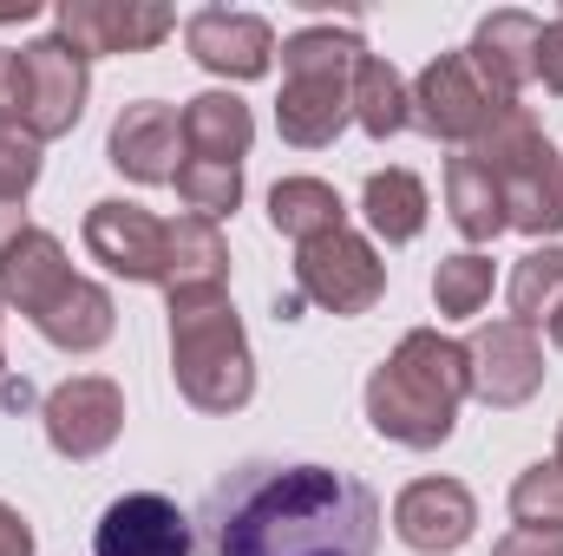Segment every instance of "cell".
I'll list each match as a JSON object with an SVG mask.
<instances>
[{"instance_id": "obj_1", "label": "cell", "mask_w": 563, "mask_h": 556, "mask_svg": "<svg viewBox=\"0 0 563 556\" xmlns=\"http://www.w3.org/2000/svg\"><path fill=\"white\" fill-rule=\"evenodd\" d=\"M380 498L334 465L250 458L210 485L197 511L203 556H374Z\"/></svg>"}, {"instance_id": "obj_2", "label": "cell", "mask_w": 563, "mask_h": 556, "mask_svg": "<svg viewBox=\"0 0 563 556\" xmlns=\"http://www.w3.org/2000/svg\"><path fill=\"white\" fill-rule=\"evenodd\" d=\"M465 400H472L465 347L439 327L400 334V347L367 374V425L387 445H407V452H439L452 438Z\"/></svg>"}, {"instance_id": "obj_3", "label": "cell", "mask_w": 563, "mask_h": 556, "mask_svg": "<svg viewBox=\"0 0 563 556\" xmlns=\"http://www.w3.org/2000/svg\"><path fill=\"white\" fill-rule=\"evenodd\" d=\"M361 33L354 20L341 26H301L282 40V99H276V132L295 151H321L347 132L354 119V66H361Z\"/></svg>"}, {"instance_id": "obj_4", "label": "cell", "mask_w": 563, "mask_h": 556, "mask_svg": "<svg viewBox=\"0 0 563 556\" xmlns=\"http://www.w3.org/2000/svg\"><path fill=\"white\" fill-rule=\"evenodd\" d=\"M170 380L197 413H243L256 400V360L230 294L170 301Z\"/></svg>"}, {"instance_id": "obj_5", "label": "cell", "mask_w": 563, "mask_h": 556, "mask_svg": "<svg viewBox=\"0 0 563 556\" xmlns=\"http://www.w3.org/2000/svg\"><path fill=\"white\" fill-rule=\"evenodd\" d=\"M472 157L498 177L505 190V223L525 236H558L563 230V157L551 151L544 125L531 119V105H511L485 138L472 144Z\"/></svg>"}, {"instance_id": "obj_6", "label": "cell", "mask_w": 563, "mask_h": 556, "mask_svg": "<svg viewBox=\"0 0 563 556\" xmlns=\"http://www.w3.org/2000/svg\"><path fill=\"white\" fill-rule=\"evenodd\" d=\"M86 92H92V73L66 40H33L13 53V119L40 144L66 138L86 119Z\"/></svg>"}, {"instance_id": "obj_7", "label": "cell", "mask_w": 563, "mask_h": 556, "mask_svg": "<svg viewBox=\"0 0 563 556\" xmlns=\"http://www.w3.org/2000/svg\"><path fill=\"white\" fill-rule=\"evenodd\" d=\"M407 99H413V125H420L432 144H478L511 105H518V99H498V92L472 73L465 53H439L420 79L407 86Z\"/></svg>"}, {"instance_id": "obj_8", "label": "cell", "mask_w": 563, "mask_h": 556, "mask_svg": "<svg viewBox=\"0 0 563 556\" xmlns=\"http://www.w3.org/2000/svg\"><path fill=\"white\" fill-rule=\"evenodd\" d=\"M295 294L328 308V314H367L387 294V263L374 256L367 236L354 230H328L314 243L295 249Z\"/></svg>"}, {"instance_id": "obj_9", "label": "cell", "mask_w": 563, "mask_h": 556, "mask_svg": "<svg viewBox=\"0 0 563 556\" xmlns=\"http://www.w3.org/2000/svg\"><path fill=\"white\" fill-rule=\"evenodd\" d=\"M459 347H465L472 400H485L492 413H518L525 400H538V387H544V341H538V327L505 314V321L472 327V341H459Z\"/></svg>"}, {"instance_id": "obj_10", "label": "cell", "mask_w": 563, "mask_h": 556, "mask_svg": "<svg viewBox=\"0 0 563 556\" xmlns=\"http://www.w3.org/2000/svg\"><path fill=\"white\" fill-rule=\"evenodd\" d=\"M170 26L177 13L157 0H59L53 7V40H66L86 66L106 53H151Z\"/></svg>"}, {"instance_id": "obj_11", "label": "cell", "mask_w": 563, "mask_h": 556, "mask_svg": "<svg viewBox=\"0 0 563 556\" xmlns=\"http://www.w3.org/2000/svg\"><path fill=\"white\" fill-rule=\"evenodd\" d=\"M40 419H46V445L59 458H73V465H86V458H99V452L119 445V432H125V393L106 374H73L66 387L46 393Z\"/></svg>"}, {"instance_id": "obj_12", "label": "cell", "mask_w": 563, "mask_h": 556, "mask_svg": "<svg viewBox=\"0 0 563 556\" xmlns=\"http://www.w3.org/2000/svg\"><path fill=\"white\" fill-rule=\"evenodd\" d=\"M86 249L92 263H106L112 276L125 281H164V249H170V223L151 216L144 203H125V197H106L86 210Z\"/></svg>"}, {"instance_id": "obj_13", "label": "cell", "mask_w": 563, "mask_h": 556, "mask_svg": "<svg viewBox=\"0 0 563 556\" xmlns=\"http://www.w3.org/2000/svg\"><path fill=\"white\" fill-rule=\"evenodd\" d=\"M184 46L217 79H263L276 59V26L263 13H236V7H197L184 20Z\"/></svg>"}, {"instance_id": "obj_14", "label": "cell", "mask_w": 563, "mask_h": 556, "mask_svg": "<svg viewBox=\"0 0 563 556\" xmlns=\"http://www.w3.org/2000/svg\"><path fill=\"white\" fill-rule=\"evenodd\" d=\"M197 551V524L164 498V491H125L106 504L92 556H190Z\"/></svg>"}, {"instance_id": "obj_15", "label": "cell", "mask_w": 563, "mask_h": 556, "mask_svg": "<svg viewBox=\"0 0 563 556\" xmlns=\"http://www.w3.org/2000/svg\"><path fill=\"white\" fill-rule=\"evenodd\" d=\"M478 531V504L459 478H413L394 498V537L420 556H452Z\"/></svg>"}, {"instance_id": "obj_16", "label": "cell", "mask_w": 563, "mask_h": 556, "mask_svg": "<svg viewBox=\"0 0 563 556\" xmlns=\"http://www.w3.org/2000/svg\"><path fill=\"white\" fill-rule=\"evenodd\" d=\"M112 170H125L132 184H170L177 164H184V119L177 105L164 99H139L112 119V138H106Z\"/></svg>"}, {"instance_id": "obj_17", "label": "cell", "mask_w": 563, "mask_h": 556, "mask_svg": "<svg viewBox=\"0 0 563 556\" xmlns=\"http://www.w3.org/2000/svg\"><path fill=\"white\" fill-rule=\"evenodd\" d=\"M538 40H544V20H531V13H518V7H498V13L478 20L465 59H472V73H478L498 99H518L525 86H538Z\"/></svg>"}, {"instance_id": "obj_18", "label": "cell", "mask_w": 563, "mask_h": 556, "mask_svg": "<svg viewBox=\"0 0 563 556\" xmlns=\"http://www.w3.org/2000/svg\"><path fill=\"white\" fill-rule=\"evenodd\" d=\"M73 263H66V249H59V236L53 230H20L7 249H0V301L7 308H20L26 321H40L66 288H73Z\"/></svg>"}, {"instance_id": "obj_19", "label": "cell", "mask_w": 563, "mask_h": 556, "mask_svg": "<svg viewBox=\"0 0 563 556\" xmlns=\"http://www.w3.org/2000/svg\"><path fill=\"white\" fill-rule=\"evenodd\" d=\"M164 301H203V294H230V243L217 223L203 216H177L170 223V249H164Z\"/></svg>"}, {"instance_id": "obj_20", "label": "cell", "mask_w": 563, "mask_h": 556, "mask_svg": "<svg viewBox=\"0 0 563 556\" xmlns=\"http://www.w3.org/2000/svg\"><path fill=\"white\" fill-rule=\"evenodd\" d=\"M177 119H184V157L203 164H243L256 144V119L236 92H197Z\"/></svg>"}, {"instance_id": "obj_21", "label": "cell", "mask_w": 563, "mask_h": 556, "mask_svg": "<svg viewBox=\"0 0 563 556\" xmlns=\"http://www.w3.org/2000/svg\"><path fill=\"white\" fill-rule=\"evenodd\" d=\"M40 341H53L59 354H99L106 341H112V327H119V301H112V288H99V281H73L40 321Z\"/></svg>"}, {"instance_id": "obj_22", "label": "cell", "mask_w": 563, "mask_h": 556, "mask_svg": "<svg viewBox=\"0 0 563 556\" xmlns=\"http://www.w3.org/2000/svg\"><path fill=\"white\" fill-rule=\"evenodd\" d=\"M269 230L301 249V243H314L328 230H347V203L321 177H282L276 190H269Z\"/></svg>"}, {"instance_id": "obj_23", "label": "cell", "mask_w": 563, "mask_h": 556, "mask_svg": "<svg viewBox=\"0 0 563 556\" xmlns=\"http://www.w3.org/2000/svg\"><path fill=\"white\" fill-rule=\"evenodd\" d=\"M445 210H452V230L465 243H492L498 230H511L505 223V190H498V177L472 151L445 164Z\"/></svg>"}, {"instance_id": "obj_24", "label": "cell", "mask_w": 563, "mask_h": 556, "mask_svg": "<svg viewBox=\"0 0 563 556\" xmlns=\"http://www.w3.org/2000/svg\"><path fill=\"white\" fill-rule=\"evenodd\" d=\"M426 184L413 170H374L367 184H361V216H367V230L387 243V249H400V243H413L426 230Z\"/></svg>"}, {"instance_id": "obj_25", "label": "cell", "mask_w": 563, "mask_h": 556, "mask_svg": "<svg viewBox=\"0 0 563 556\" xmlns=\"http://www.w3.org/2000/svg\"><path fill=\"white\" fill-rule=\"evenodd\" d=\"M354 125L367 132V138H400L407 125H413V99H407V79L380 59V53H361V66H354Z\"/></svg>"}, {"instance_id": "obj_26", "label": "cell", "mask_w": 563, "mask_h": 556, "mask_svg": "<svg viewBox=\"0 0 563 556\" xmlns=\"http://www.w3.org/2000/svg\"><path fill=\"white\" fill-rule=\"evenodd\" d=\"M558 308H563V249L544 243V249H531V256L511 269V321L538 327V321H551Z\"/></svg>"}, {"instance_id": "obj_27", "label": "cell", "mask_w": 563, "mask_h": 556, "mask_svg": "<svg viewBox=\"0 0 563 556\" xmlns=\"http://www.w3.org/2000/svg\"><path fill=\"white\" fill-rule=\"evenodd\" d=\"M170 184H177L184 210L203 216V223H223V216L243 203V164H203V157H184Z\"/></svg>"}, {"instance_id": "obj_28", "label": "cell", "mask_w": 563, "mask_h": 556, "mask_svg": "<svg viewBox=\"0 0 563 556\" xmlns=\"http://www.w3.org/2000/svg\"><path fill=\"white\" fill-rule=\"evenodd\" d=\"M432 301H439V314H445V321L478 314V308L492 301V256H478V249L445 256V263L432 269Z\"/></svg>"}, {"instance_id": "obj_29", "label": "cell", "mask_w": 563, "mask_h": 556, "mask_svg": "<svg viewBox=\"0 0 563 556\" xmlns=\"http://www.w3.org/2000/svg\"><path fill=\"white\" fill-rule=\"evenodd\" d=\"M511 518H518V531L563 537V465L558 458L518 471V485H511Z\"/></svg>"}, {"instance_id": "obj_30", "label": "cell", "mask_w": 563, "mask_h": 556, "mask_svg": "<svg viewBox=\"0 0 563 556\" xmlns=\"http://www.w3.org/2000/svg\"><path fill=\"white\" fill-rule=\"evenodd\" d=\"M40 184V138L20 119H0V203H26Z\"/></svg>"}, {"instance_id": "obj_31", "label": "cell", "mask_w": 563, "mask_h": 556, "mask_svg": "<svg viewBox=\"0 0 563 556\" xmlns=\"http://www.w3.org/2000/svg\"><path fill=\"white\" fill-rule=\"evenodd\" d=\"M538 79H544V92L563 99V20H551L544 40H538Z\"/></svg>"}, {"instance_id": "obj_32", "label": "cell", "mask_w": 563, "mask_h": 556, "mask_svg": "<svg viewBox=\"0 0 563 556\" xmlns=\"http://www.w3.org/2000/svg\"><path fill=\"white\" fill-rule=\"evenodd\" d=\"M492 556H563V537H544V531H511V537H498Z\"/></svg>"}, {"instance_id": "obj_33", "label": "cell", "mask_w": 563, "mask_h": 556, "mask_svg": "<svg viewBox=\"0 0 563 556\" xmlns=\"http://www.w3.org/2000/svg\"><path fill=\"white\" fill-rule=\"evenodd\" d=\"M0 556H33V524L0 498Z\"/></svg>"}, {"instance_id": "obj_34", "label": "cell", "mask_w": 563, "mask_h": 556, "mask_svg": "<svg viewBox=\"0 0 563 556\" xmlns=\"http://www.w3.org/2000/svg\"><path fill=\"white\" fill-rule=\"evenodd\" d=\"M0 119H13V53H0Z\"/></svg>"}, {"instance_id": "obj_35", "label": "cell", "mask_w": 563, "mask_h": 556, "mask_svg": "<svg viewBox=\"0 0 563 556\" xmlns=\"http://www.w3.org/2000/svg\"><path fill=\"white\" fill-rule=\"evenodd\" d=\"M20 230H26V216H20V203H0V249H7V243H13Z\"/></svg>"}, {"instance_id": "obj_36", "label": "cell", "mask_w": 563, "mask_h": 556, "mask_svg": "<svg viewBox=\"0 0 563 556\" xmlns=\"http://www.w3.org/2000/svg\"><path fill=\"white\" fill-rule=\"evenodd\" d=\"M0 400H7V407H26V400H33V387H26V380H0Z\"/></svg>"}, {"instance_id": "obj_37", "label": "cell", "mask_w": 563, "mask_h": 556, "mask_svg": "<svg viewBox=\"0 0 563 556\" xmlns=\"http://www.w3.org/2000/svg\"><path fill=\"white\" fill-rule=\"evenodd\" d=\"M276 314H282V321H301V294H295V288L276 301Z\"/></svg>"}, {"instance_id": "obj_38", "label": "cell", "mask_w": 563, "mask_h": 556, "mask_svg": "<svg viewBox=\"0 0 563 556\" xmlns=\"http://www.w3.org/2000/svg\"><path fill=\"white\" fill-rule=\"evenodd\" d=\"M551 341H558V354H563V308L551 314Z\"/></svg>"}, {"instance_id": "obj_39", "label": "cell", "mask_w": 563, "mask_h": 556, "mask_svg": "<svg viewBox=\"0 0 563 556\" xmlns=\"http://www.w3.org/2000/svg\"><path fill=\"white\" fill-rule=\"evenodd\" d=\"M558 465H563V419H558Z\"/></svg>"}, {"instance_id": "obj_40", "label": "cell", "mask_w": 563, "mask_h": 556, "mask_svg": "<svg viewBox=\"0 0 563 556\" xmlns=\"http://www.w3.org/2000/svg\"><path fill=\"white\" fill-rule=\"evenodd\" d=\"M0 367H7V347H0Z\"/></svg>"}]
</instances>
